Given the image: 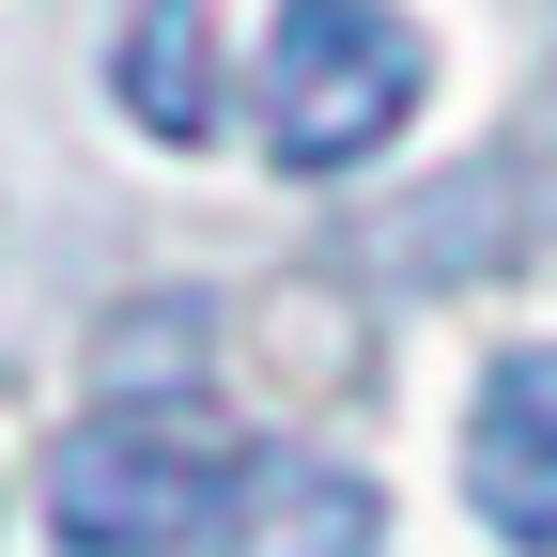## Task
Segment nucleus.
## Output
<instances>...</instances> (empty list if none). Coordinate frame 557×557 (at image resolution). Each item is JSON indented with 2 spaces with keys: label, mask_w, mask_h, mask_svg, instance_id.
Here are the masks:
<instances>
[{
  "label": "nucleus",
  "mask_w": 557,
  "mask_h": 557,
  "mask_svg": "<svg viewBox=\"0 0 557 557\" xmlns=\"http://www.w3.org/2000/svg\"><path fill=\"white\" fill-rule=\"evenodd\" d=\"M434 94V47H418L403 0H278L263 32V156L278 171H372L387 139Z\"/></svg>",
  "instance_id": "nucleus-1"
},
{
  "label": "nucleus",
  "mask_w": 557,
  "mask_h": 557,
  "mask_svg": "<svg viewBox=\"0 0 557 557\" xmlns=\"http://www.w3.org/2000/svg\"><path fill=\"white\" fill-rule=\"evenodd\" d=\"M233 496H248V465L201 449L186 418H94V434H62V465H47L62 557H201L233 527Z\"/></svg>",
  "instance_id": "nucleus-2"
},
{
  "label": "nucleus",
  "mask_w": 557,
  "mask_h": 557,
  "mask_svg": "<svg viewBox=\"0 0 557 557\" xmlns=\"http://www.w3.org/2000/svg\"><path fill=\"white\" fill-rule=\"evenodd\" d=\"M218 542L233 557H372V480L357 465H248Z\"/></svg>",
  "instance_id": "nucleus-5"
},
{
  "label": "nucleus",
  "mask_w": 557,
  "mask_h": 557,
  "mask_svg": "<svg viewBox=\"0 0 557 557\" xmlns=\"http://www.w3.org/2000/svg\"><path fill=\"white\" fill-rule=\"evenodd\" d=\"M109 94L139 109V139H218V16L201 0H139L109 47Z\"/></svg>",
  "instance_id": "nucleus-4"
},
{
  "label": "nucleus",
  "mask_w": 557,
  "mask_h": 557,
  "mask_svg": "<svg viewBox=\"0 0 557 557\" xmlns=\"http://www.w3.org/2000/svg\"><path fill=\"white\" fill-rule=\"evenodd\" d=\"M465 511L511 557H557V341L480 372V403H465Z\"/></svg>",
  "instance_id": "nucleus-3"
}]
</instances>
